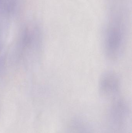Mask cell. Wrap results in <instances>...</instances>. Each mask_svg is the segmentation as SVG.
<instances>
[{"instance_id":"1","label":"cell","mask_w":132,"mask_h":133,"mask_svg":"<svg viewBox=\"0 0 132 133\" xmlns=\"http://www.w3.org/2000/svg\"><path fill=\"white\" fill-rule=\"evenodd\" d=\"M120 83L119 78L115 74L107 72L101 80L100 92L104 96L112 97L119 92Z\"/></svg>"}]
</instances>
